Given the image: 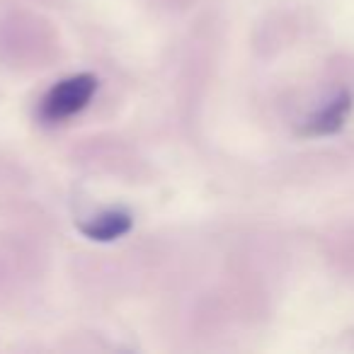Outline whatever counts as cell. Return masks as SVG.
<instances>
[{"label":"cell","mask_w":354,"mask_h":354,"mask_svg":"<svg viewBox=\"0 0 354 354\" xmlns=\"http://www.w3.org/2000/svg\"><path fill=\"white\" fill-rule=\"evenodd\" d=\"M95 83L93 75H73V78L61 80L56 88L49 90V95L44 97L41 104V114L49 122H59V119H68L73 114H78L83 107H88V102L95 95Z\"/></svg>","instance_id":"cell-1"},{"label":"cell","mask_w":354,"mask_h":354,"mask_svg":"<svg viewBox=\"0 0 354 354\" xmlns=\"http://www.w3.org/2000/svg\"><path fill=\"white\" fill-rule=\"evenodd\" d=\"M352 107H354L352 93L344 90V93L335 95L320 112H315L313 117L304 124L301 133H306V136H330V133L339 131V129L344 127V122H347Z\"/></svg>","instance_id":"cell-2"},{"label":"cell","mask_w":354,"mask_h":354,"mask_svg":"<svg viewBox=\"0 0 354 354\" xmlns=\"http://www.w3.org/2000/svg\"><path fill=\"white\" fill-rule=\"evenodd\" d=\"M129 228V216L124 214H107V216L95 218L90 226H85L83 231L90 238H97V241H109V238H117L119 233H124Z\"/></svg>","instance_id":"cell-3"}]
</instances>
